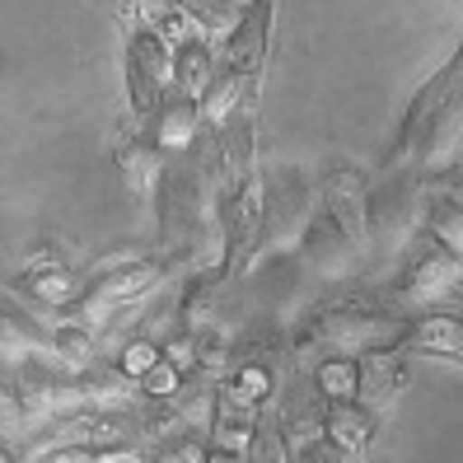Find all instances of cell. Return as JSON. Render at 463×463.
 Masks as SVG:
<instances>
[{"label": "cell", "instance_id": "obj_12", "mask_svg": "<svg viewBox=\"0 0 463 463\" xmlns=\"http://www.w3.org/2000/svg\"><path fill=\"white\" fill-rule=\"evenodd\" d=\"M118 165H122V174H127V183L136 187V193H146V187L155 183V174H159V136L150 127L141 136H131V141L122 146V155H118Z\"/></svg>", "mask_w": 463, "mask_h": 463}, {"label": "cell", "instance_id": "obj_2", "mask_svg": "<svg viewBox=\"0 0 463 463\" xmlns=\"http://www.w3.org/2000/svg\"><path fill=\"white\" fill-rule=\"evenodd\" d=\"M267 389V374L258 365H243L230 384L215 393V445L221 449H249L258 426V393Z\"/></svg>", "mask_w": 463, "mask_h": 463}, {"label": "cell", "instance_id": "obj_7", "mask_svg": "<svg viewBox=\"0 0 463 463\" xmlns=\"http://www.w3.org/2000/svg\"><path fill=\"white\" fill-rule=\"evenodd\" d=\"M398 389H402V361L393 351H370L356 370V398L365 402V412L370 417L384 412V402L398 398Z\"/></svg>", "mask_w": 463, "mask_h": 463}, {"label": "cell", "instance_id": "obj_16", "mask_svg": "<svg viewBox=\"0 0 463 463\" xmlns=\"http://www.w3.org/2000/svg\"><path fill=\"white\" fill-rule=\"evenodd\" d=\"M202 463H249V458H243L239 449H221V445H215V449H211Z\"/></svg>", "mask_w": 463, "mask_h": 463}, {"label": "cell", "instance_id": "obj_8", "mask_svg": "<svg viewBox=\"0 0 463 463\" xmlns=\"http://www.w3.org/2000/svg\"><path fill=\"white\" fill-rule=\"evenodd\" d=\"M197 122H202V103H197V94H183V90H174V94H165L155 103V122H150V131L159 136V146H187L197 136Z\"/></svg>", "mask_w": 463, "mask_h": 463}, {"label": "cell", "instance_id": "obj_3", "mask_svg": "<svg viewBox=\"0 0 463 463\" xmlns=\"http://www.w3.org/2000/svg\"><path fill=\"white\" fill-rule=\"evenodd\" d=\"M271 14H277V0H249V5H243V14L234 19V33H230L221 71H230V75H239V80H249V85H253L262 61H267Z\"/></svg>", "mask_w": 463, "mask_h": 463}, {"label": "cell", "instance_id": "obj_4", "mask_svg": "<svg viewBox=\"0 0 463 463\" xmlns=\"http://www.w3.org/2000/svg\"><path fill=\"white\" fill-rule=\"evenodd\" d=\"M384 323H389L384 309L351 299V305H337L328 314H318V342L333 346V351H361V346H374L379 337H384Z\"/></svg>", "mask_w": 463, "mask_h": 463}, {"label": "cell", "instance_id": "obj_11", "mask_svg": "<svg viewBox=\"0 0 463 463\" xmlns=\"http://www.w3.org/2000/svg\"><path fill=\"white\" fill-rule=\"evenodd\" d=\"M211 75H215L211 43H206V38H183V47L174 52V90H183V94H202Z\"/></svg>", "mask_w": 463, "mask_h": 463}, {"label": "cell", "instance_id": "obj_15", "mask_svg": "<svg viewBox=\"0 0 463 463\" xmlns=\"http://www.w3.org/2000/svg\"><path fill=\"white\" fill-rule=\"evenodd\" d=\"M155 361H159V351H155V346H131V351H127V374H131V379H141Z\"/></svg>", "mask_w": 463, "mask_h": 463}, {"label": "cell", "instance_id": "obj_1", "mask_svg": "<svg viewBox=\"0 0 463 463\" xmlns=\"http://www.w3.org/2000/svg\"><path fill=\"white\" fill-rule=\"evenodd\" d=\"M174 85V52L159 29H141L127 43V99L136 108V118H150L155 103L165 99V90Z\"/></svg>", "mask_w": 463, "mask_h": 463}, {"label": "cell", "instance_id": "obj_9", "mask_svg": "<svg viewBox=\"0 0 463 463\" xmlns=\"http://www.w3.org/2000/svg\"><path fill=\"white\" fill-rule=\"evenodd\" d=\"M430 230L445 249L463 253V174H449L445 183L430 187Z\"/></svg>", "mask_w": 463, "mask_h": 463}, {"label": "cell", "instance_id": "obj_6", "mask_svg": "<svg viewBox=\"0 0 463 463\" xmlns=\"http://www.w3.org/2000/svg\"><path fill=\"white\" fill-rule=\"evenodd\" d=\"M402 286L412 299H445V295L463 290V258L454 249H445V243H430V249H421L412 258Z\"/></svg>", "mask_w": 463, "mask_h": 463}, {"label": "cell", "instance_id": "obj_10", "mask_svg": "<svg viewBox=\"0 0 463 463\" xmlns=\"http://www.w3.org/2000/svg\"><path fill=\"white\" fill-rule=\"evenodd\" d=\"M370 426H374V417L365 412V407H356L351 398H333L328 435H333V445H337L342 454H365V445H370Z\"/></svg>", "mask_w": 463, "mask_h": 463}, {"label": "cell", "instance_id": "obj_13", "mask_svg": "<svg viewBox=\"0 0 463 463\" xmlns=\"http://www.w3.org/2000/svg\"><path fill=\"white\" fill-rule=\"evenodd\" d=\"M24 286H29L33 295L52 299V305H66L71 299V277L61 262H33L29 271H24Z\"/></svg>", "mask_w": 463, "mask_h": 463}, {"label": "cell", "instance_id": "obj_5", "mask_svg": "<svg viewBox=\"0 0 463 463\" xmlns=\"http://www.w3.org/2000/svg\"><path fill=\"white\" fill-rule=\"evenodd\" d=\"M230 202V234H225V267L221 277H230L234 267H243V258H249L253 239H258V225H262V178L249 174L234 193H225Z\"/></svg>", "mask_w": 463, "mask_h": 463}, {"label": "cell", "instance_id": "obj_14", "mask_svg": "<svg viewBox=\"0 0 463 463\" xmlns=\"http://www.w3.org/2000/svg\"><path fill=\"white\" fill-rule=\"evenodd\" d=\"M318 389H323V398H356V365L328 361L318 370Z\"/></svg>", "mask_w": 463, "mask_h": 463}]
</instances>
